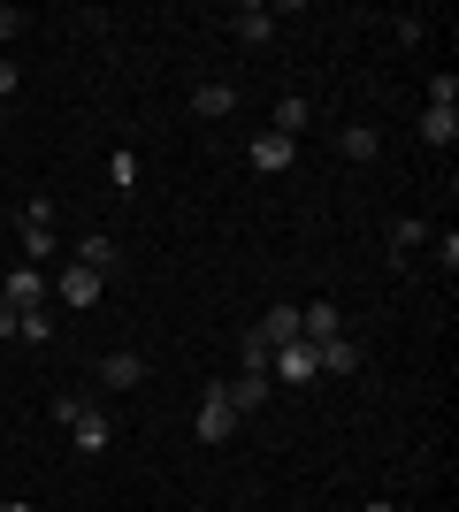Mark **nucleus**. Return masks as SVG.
<instances>
[{"mask_svg": "<svg viewBox=\"0 0 459 512\" xmlns=\"http://www.w3.org/2000/svg\"><path fill=\"white\" fill-rule=\"evenodd\" d=\"M54 421L77 436V451H108V436H115V421L100 406H85V398H54Z\"/></svg>", "mask_w": 459, "mask_h": 512, "instance_id": "nucleus-1", "label": "nucleus"}, {"mask_svg": "<svg viewBox=\"0 0 459 512\" xmlns=\"http://www.w3.org/2000/svg\"><path fill=\"white\" fill-rule=\"evenodd\" d=\"M245 161H253L261 176H284L291 161H299V138H284V130H261V138L245 146Z\"/></svg>", "mask_w": 459, "mask_h": 512, "instance_id": "nucleus-2", "label": "nucleus"}, {"mask_svg": "<svg viewBox=\"0 0 459 512\" xmlns=\"http://www.w3.org/2000/svg\"><path fill=\"white\" fill-rule=\"evenodd\" d=\"M100 283L108 276H92V268H62V276H54V306L85 314V306H100Z\"/></svg>", "mask_w": 459, "mask_h": 512, "instance_id": "nucleus-3", "label": "nucleus"}, {"mask_svg": "<svg viewBox=\"0 0 459 512\" xmlns=\"http://www.w3.org/2000/svg\"><path fill=\"white\" fill-rule=\"evenodd\" d=\"M238 428V413H230V398H222V383L215 390H199V444H222Z\"/></svg>", "mask_w": 459, "mask_h": 512, "instance_id": "nucleus-4", "label": "nucleus"}, {"mask_svg": "<svg viewBox=\"0 0 459 512\" xmlns=\"http://www.w3.org/2000/svg\"><path fill=\"white\" fill-rule=\"evenodd\" d=\"M268 375H284V383H314L322 360H314V344H306V337H291V344H276V367H268Z\"/></svg>", "mask_w": 459, "mask_h": 512, "instance_id": "nucleus-5", "label": "nucleus"}, {"mask_svg": "<svg viewBox=\"0 0 459 512\" xmlns=\"http://www.w3.org/2000/svg\"><path fill=\"white\" fill-rule=\"evenodd\" d=\"M0 299L16 306V314H31V306H46V299H54V283H46L39 268H16V276L0 283Z\"/></svg>", "mask_w": 459, "mask_h": 512, "instance_id": "nucleus-6", "label": "nucleus"}, {"mask_svg": "<svg viewBox=\"0 0 459 512\" xmlns=\"http://www.w3.org/2000/svg\"><path fill=\"white\" fill-rule=\"evenodd\" d=\"M268 390H276L268 375H230V383H222V398H230V413L245 421V413H261V406H268Z\"/></svg>", "mask_w": 459, "mask_h": 512, "instance_id": "nucleus-7", "label": "nucleus"}, {"mask_svg": "<svg viewBox=\"0 0 459 512\" xmlns=\"http://www.w3.org/2000/svg\"><path fill=\"white\" fill-rule=\"evenodd\" d=\"M337 153H345V161H375V153H383L375 123H345V130H337Z\"/></svg>", "mask_w": 459, "mask_h": 512, "instance_id": "nucleus-8", "label": "nucleus"}, {"mask_svg": "<svg viewBox=\"0 0 459 512\" xmlns=\"http://www.w3.org/2000/svg\"><path fill=\"white\" fill-rule=\"evenodd\" d=\"M421 138L429 146H459V107H421Z\"/></svg>", "mask_w": 459, "mask_h": 512, "instance_id": "nucleus-9", "label": "nucleus"}, {"mask_svg": "<svg viewBox=\"0 0 459 512\" xmlns=\"http://www.w3.org/2000/svg\"><path fill=\"white\" fill-rule=\"evenodd\" d=\"M77 268H92V276H108V268H115V237H108V230L77 237Z\"/></svg>", "mask_w": 459, "mask_h": 512, "instance_id": "nucleus-10", "label": "nucleus"}, {"mask_svg": "<svg viewBox=\"0 0 459 512\" xmlns=\"http://www.w3.org/2000/svg\"><path fill=\"white\" fill-rule=\"evenodd\" d=\"M314 360H322V375H352V367H360V344L329 337V344H314Z\"/></svg>", "mask_w": 459, "mask_h": 512, "instance_id": "nucleus-11", "label": "nucleus"}, {"mask_svg": "<svg viewBox=\"0 0 459 512\" xmlns=\"http://www.w3.org/2000/svg\"><path fill=\"white\" fill-rule=\"evenodd\" d=\"M192 107L207 115V123H222V115L238 107V85H192Z\"/></svg>", "mask_w": 459, "mask_h": 512, "instance_id": "nucleus-12", "label": "nucleus"}, {"mask_svg": "<svg viewBox=\"0 0 459 512\" xmlns=\"http://www.w3.org/2000/svg\"><path fill=\"white\" fill-rule=\"evenodd\" d=\"M261 337H268V352L291 344V337H299V306H268V314H261Z\"/></svg>", "mask_w": 459, "mask_h": 512, "instance_id": "nucleus-13", "label": "nucleus"}, {"mask_svg": "<svg viewBox=\"0 0 459 512\" xmlns=\"http://www.w3.org/2000/svg\"><path fill=\"white\" fill-rule=\"evenodd\" d=\"M138 375H146V360H138V352H108V360H100V383H115V390H131Z\"/></svg>", "mask_w": 459, "mask_h": 512, "instance_id": "nucleus-14", "label": "nucleus"}, {"mask_svg": "<svg viewBox=\"0 0 459 512\" xmlns=\"http://www.w3.org/2000/svg\"><path fill=\"white\" fill-rule=\"evenodd\" d=\"M238 360H245V375H268V367H276V352H268V337H261V329H245ZM268 383H276V375H268Z\"/></svg>", "mask_w": 459, "mask_h": 512, "instance_id": "nucleus-15", "label": "nucleus"}, {"mask_svg": "<svg viewBox=\"0 0 459 512\" xmlns=\"http://www.w3.org/2000/svg\"><path fill=\"white\" fill-rule=\"evenodd\" d=\"M429 237H437L429 222H398V230H391V260H414L421 245H429Z\"/></svg>", "mask_w": 459, "mask_h": 512, "instance_id": "nucleus-16", "label": "nucleus"}, {"mask_svg": "<svg viewBox=\"0 0 459 512\" xmlns=\"http://www.w3.org/2000/svg\"><path fill=\"white\" fill-rule=\"evenodd\" d=\"M230 23H238V39H245V46H268V31H276V16H268V8H238Z\"/></svg>", "mask_w": 459, "mask_h": 512, "instance_id": "nucleus-17", "label": "nucleus"}, {"mask_svg": "<svg viewBox=\"0 0 459 512\" xmlns=\"http://www.w3.org/2000/svg\"><path fill=\"white\" fill-rule=\"evenodd\" d=\"M62 245H54V222H23V260H54Z\"/></svg>", "mask_w": 459, "mask_h": 512, "instance_id": "nucleus-18", "label": "nucleus"}, {"mask_svg": "<svg viewBox=\"0 0 459 512\" xmlns=\"http://www.w3.org/2000/svg\"><path fill=\"white\" fill-rule=\"evenodd\" d=\"M16 337H23V344H46V337H54V306H31V314H16Z\"/></svg>", "mask_w": 459, "mask_h": 512, "instance_id": "nucleus-19", "label": "nucleus"}, {"mask_svg": "<svg viewBox=\"0 0 459 512\" xmlns=\"http://www.w3.org/2000/svg\"><path fill=\"white\" fill-rule=\"evenodd\" d=\"M306 123H314V107H306V100H299V92H291V100H284V107H276V130H284V138H299V130H306Z\"/></svg>", "mask_w": 459, "mask_h": 512, "instance_id": "nucleus-20", "label": "nucleus"}, {"mask_svg": "<svg viewBox=\"0 0 459 512\" xmlns=\"http://www.w3.org/2000/svg\"><path fill=\"white\" fill-rule=\"evenodd\" d=\"M429 107H459V77H429Z\"/></svg>", "mask_w": 459, "mask_h": 512, "instance_id": "nucleus-21", "label": "nucleus"}, {"mask_svg": "<svg viewBox=\"0 0 459 512\" xmlns=\"http://www.w3.org/2000/svg\"><path fill=\"white\" fill-rule=\"evenodd\" d=\"M108 176L123 184V192H131V184H138V153H115V161H108Z\"/></svg>", "mask_w": 459, "mask_h": 512, "instance_id": "nucleus-22", "label": "nucleus"}, {"mask_svg": "<svg viewBox=\"0 0 459 512\" xmlns=\"http://www.w3.org/2000/svg\"><path fill=\"white\" fill-rule=\"evenodd\" d=\"M16 31H23V16H16V8H0V46H16Z\"/></svg>", "mask_w": 459, "mask_h": 512, "instance_id": "nucleus-23", "label": "nucleus"}, {"mask_svg": "<svg viewBox=\"0 0 459 512\" xmlns=\"http://www.w3.org/2000/svg\"><path fill=\"white\" fill-rule=\"evenodd\" d=\"M0 100H16V62H0Z\"/></svg>", "mask_w": 459, "mask_h": 512, "instance_id": "nucleus-24", "label": "nucleus"}, {"mask_svg": "<svg viewBox=\"0 0 459 512\" xmlns=\"http://www.w3.org/2000/svg\"><path fill=\"white\" fill-rule=\"evenodd\" d=\"M0 512H31V505H23V497H8V505H0Z\"/></svg>", "mask_w": 459, "mask_h": 512, "instance_id": "nucleus-25", "label": "nucleus"}, {"mask_svg": "<svg viewBox=\"0 0 459 512\" xmlns=\"http://www.w3.org/2000/svg\"><path fill=\"white\" fill-rule=\"evenodd\" d=\"M360 512H398V505H360Z\"/></svg>", "mask_w": 459, "mask_h": 512, "instance_id": "nucleus-26", "label": "nucleus"}]
</instances>
